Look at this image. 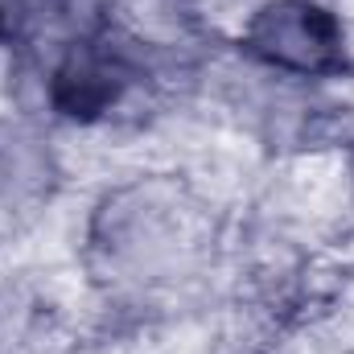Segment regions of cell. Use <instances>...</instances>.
Wrapping results in <instances>:
<instances>
[{
	"mask_svg": "<svg viewBox=\"0 0 354 354\" xmlns=\"http://www.w3.org/2000/svg\"><path fill=\"white\" fill-rule=\"evenodd\" d=\"M243 50L264 66L288 75H338L346 71V33L330 8L317 0H272L264 4L248 33Z\"/></svg>",
	"mask_w": 354,
	"mask_h": 354,
	"instance_id": "6da1fadb",
	"label": "cell"
},
{
	"mask_svg": "<svg viewBox=\"0 0 354 354\" xmlns=\"http://www.w3.org/2000/svg\"><path fill=\"white\" fill-rule=\"evenodd\" d=\"M132 46L136 41H128L111 25L75 41L66 50V58L58 62L54 83H50L54 107L75 115V120H95V115L111 111L140 75V58Z\"/></svg>",
	"mask_w": 354,
	"mask_h": 354,
	"instance_id": "7a4b0ae2",
	"label": "cell"
},
{
	"mask_svg": "<svg viewBox=\"0 0 354 354\" xmlns=\"http://www.w3.org/2000/svg\"><path fill=\"white\" fill-rule=\"evenodd\" d=\"M71 0H0V37L4 41H29L50 21L62 17Z\"/></svg>",
	"mask_w": 354,
	"mask_h": 354,
	"instance_id": "3957f363",
	"label": "cell"
}]
</instances>
